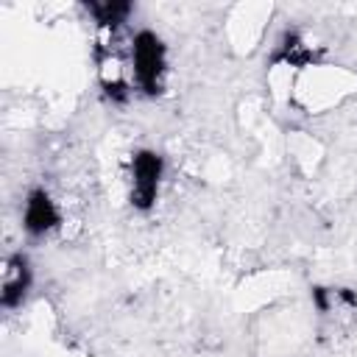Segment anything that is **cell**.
<instances>
[{"label": "cell", "mask_w": 357, "mask_h": 357, "mask_svg": "<svg viewBox=\"0 0 357 357\" xmlns=\"http://www.w3.org/2000/svg\"><path fill=\"white\" fill-rule=\"evenodd\" d=\"M159 176H162V162L156 153H137L131 159L128 170V190L131 201L137 206H151L159 195Z\"/></svg>", "instance_id": "3"}, {"label": "cell", "mask_w": 357, "mask_h": 357, "mask_svg": "<svg viewBox=\"0 0 357 357\" xmlns=\"http://www.w3.org/2000/svg\"><path fill=\"white\" fill-rule=\"evenodd\" d=\"M131 73L134 92L159 95L167 78V53L165 45L151 31H139L131 39Z\"/></svg>", "instance_id": "1"}, {"label": "cell", "mask_w": 357, "mask_h": 357, "mask_svg": "<svg viewBox=\"0 0 357 357\" xmlns=\"http://www.w3.org/2000/svg\"><path fill=\"white\" fill-rule=\"evenodd\" d=\"M31 287V268L28 259L22 254H8L3 259V271H0V296H3V307L11 310L17 304H22L25 293Z\"/></svg>", "instance_id": "4"}, {"label": "cell", "mask_w": 357, "mask_h": 357, "mask_svg": "<svg viewBox=\"0 0 357 357\" xmlns=\"http://www.w3.org/2000/svg\"><path fill=\"white\" fill-rule=\"evenodd\" d=\"M20 218H22V229L31 237H45V234L64 226V215H61L59 204L45 190H33V192L25 195Z\"/></svg>", "instance_id": "2"}]
</instances>
